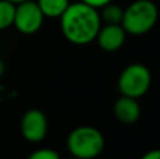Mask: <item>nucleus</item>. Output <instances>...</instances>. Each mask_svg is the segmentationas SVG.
<instances>
[{"mask_svg":"<svg viewBox=\"0 0 160 159\" xmlns=\"http://www.w3.org/2000/svg\"><path fill=\"white\" fill-rule=\"evenodd\" d=\"M37 4L45 18H59L65 13L70 2L69 0H37Z\"/></svg>","mask_w":160,"mask_h":159,"instance_id":"9","label":"nucleus"},{"mask_svg":"<svg viewBox=\"0 0 160 159\" xmlns=\"http://www.w3.org/2000/svg\"><path fill=\"white\" fill-rule=\"evenodd\" d=\"M14 13H16V4L7 0H0V31L7 30L13 25Z\"/></svg>","mask_w":160,"mask_h":159,"instance_id":"11","label":"nucleus"},{"mask_svg":"<svg viewBox=\"0 0 160 159\" xmlns=\"http://www.w3.org/2000/svg\"><path fill=\"white\" fill-rule=\"evenodd\" d=\"M4 68H6V66H4V62L0 59V78H2L3 73H4Z\"/></svg>","mask_w":160,"mask_h":159,"instance_id":"15","label":"nucleus"},{"mask_svg":"<svg viewBox=\"0 0 160 159\" xmlns=\"http://www.w3.org/2000/svg\"><path fill=\"white\" fill-rule=\"evenodd\" d=\"M152 73L142 64H131L124 68L118 78V90L122 96L141 99L150 89Z\"/></svg>","mask_w":160,"mask_h":159,"instance_id":"4","label":"nucleus"},{"mask_svg":"<svg viewBox=\"0 0 160 159\" xmlns=\"http://www.w3.org/2000/svg\"><path fill=\"white\" fill-rule=\"evenodd\" d=\"M158 18L159 10L153 0H133L124 8L121 25L128 35L141 37L155 27Z\"/></svg>","mask_w":160,"mask_h":159,"instance_id":"3","label":"nucleus"},{"mask_svg":"<svg viewBox=\"0 0 160 159\" xmlns=\"http://www.w3.org/2000/svg\"><path fill=\"white\" fill-rule=\"evenodd\" d=\"M112 113L115 118L122 124H133L141 117V106L138 99H132L128 96H119L112 106Z\"/></svg>","mask_w":160,"mask_h":159,"instance_id":"8","label":"nucleus"},{"mask_svg":"<svg viewBox=\"0 0 160 159\" xmlns=\"http://www.w3.org/2000/svg\"><path fill=\"white\" fill-rule=\"evenodd\" d=\"M59 20L63 37L75 45L93 42L101 27L98 10L83 2L70 3Z\"/></svg>","mask_w":160,"mask_h":159,"instance_id":"1","label":"nucleus"},{"mask_svg":"<svg viewBox=\"0 0 160 159\" xmlns=\"http://www.w3.org/2000/svg\"><path fill=\"white\" fill-rule=\"evenodd\" d=\"M127 35L121 24H101L94 41L105 52H115L124 47Z\"/></svg>","mask_w":160,"mask_h":159,"instance_id":"7","label":"nucleus"},{"mask_svg":"<svg viewBox=\"0 0 160 159\" xmlns=\"http://www.w3.org/2000/svg\"><path fill=\"white\" fill-rule=\"evenodd\" d=\"M27 159H62L58 151L52 148H39L32 151Z\"/></svg>","mask_w":160,"mask_h":159,"instance_id":"12","label":"nucleus"},{"mask_svg":"<svg viewBox=\"0 0 160 159\" xmlns=\"http://www.w3.org/2000/svg\"><path fill=\"white\" fill-rule=\"evenodd\" d=\"M48 118L41 110L31 109L22 114L20 121V131L25 141L32 144H38L45 140L48 134Z\"/></svg>","mask_w":160,"mask_h":159,"instance_id":"6","label":"nucleus"},{"mask_svg":"<svg viewBox=\"0 0 160 159\" xmlns=\"http://www.w3.org/2000/svg\"><path fill=\"white\" fill-rule=\"evenodd\" d=\"M7 2L13 3V4H20V3H22V2H27V0H7Z\"/></svg>","mask_w":160,"mask_h":159,"instance_id":"16","label":"nucleus"},{"mask_svg":"<svg viewBox=\"0 0 160 159\" xmlns=\"http://www.w3.org/2000/svg\"><path fill=\"white\" fill-rule=\"evenodd\" d=\"M98 13L100 18H101V24H121L124 8L111 2L105 4L104 7H101V11H98Z\"/></svg>","mask_w":160,"mask_h":159,"instance_id":"10","label":"nucleus"},{"mask_svg":"<svg viewBox=\"0 0 160 159\" xmlns=\"http://www.w3.org/2000/svg\"><path fill=\"white\" fill-rule=\"evenodd\" d=\"M44 14L41 13L37 2L34 0H27L20 4H16L13 25L18 33L24 35H32L38 33L44 24Z\"/></svg>","mask_w":160,"mask_h":159,"instance_id":"5","label":"nucleus"},{"mask_svg":"<svg viewBox=\"0 0 160 159\" xmlns=\"http://www.w3.org/2000/svg\"><path fill=\"white\" fill-rule=\"evenodd\" d=\"M105 148V138L98 128L91 126H79L69 132L66 149L70 156L79 159H96Z\"/></svg>","mask_w":160,"mask_h":159,"instance_id":"2","label":"nucleus"},{"mask_svg":"<svg viewBox=\"0 0 160 159\" xmlns=\"http://www.w3.org/2000/svg\"><path fill=\"white\" fill-rule=\"evenodd\" d=\"M68 159H79V158H73V156H70V158H68Z\"/></svg>","mask_w":160,"mask_h":159,"instance_id":"17","label":"nucleus"},{"mask_svg":"<svg viewBox=\"0 0 160 159\" xmlns=\"http://www.w3.org/2000/svg\"><path fill=\"white\" fill-rule=\"evenodd\" d=\"M141 159H160V152L159 149H152V151L146 152Z\"/></svg>","mask_w":160,"mask_h":159,"instance_id":"14","label":"nucleus"},{"mask_svg":"<svg viewBox=\"0 0 160 159\" xmlns=\"http://www.w3.org/2000/svg\"><path fill=\"white\" fill-rule=\"evenodd\" d=\"M80 2L86 3V4H88V6H91V7L97 8V10H100L101 7H104L105 4L114 2V0H80Z\"/></svg>","mask_w":160,"mask_h":159,"instance_id":"13","label":"nucleus"}]
</instances>
